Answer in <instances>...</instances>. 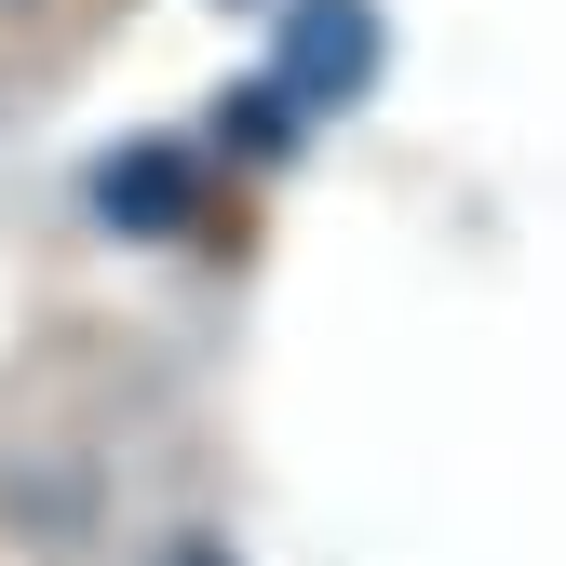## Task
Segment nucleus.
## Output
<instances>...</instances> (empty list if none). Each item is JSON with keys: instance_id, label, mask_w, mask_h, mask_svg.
Wrapping results in <instances>:
<instances>
[{"instance_id": "obj_2", "label": "nucleus", "mask_w": 566, "mask_h": 566, "mask_svg": "<svg viewBox=\"0 0 566 566\" xmlns=\"http://www.w3.org/2000/svg\"><path fill=\"white\" fill-rule=\"evenodd\" d=\"M54 14H82V0H0V41H28V28H54Z\"/></svg>"}, {"instance_id": "obj_1", "label": "nucleus", "mask_w": 566, "mask_h": 566, "mask_svg": "<svg viewBox=\"0 0 566 566\" xmlns=\"http://www.w3.org/2000/svg\"><path fill=\"white\" fill-rule=\"evenodd\" d=\"M149 566H243L217 526H176V539H149Z\"/></svg>"}]
</instances>
